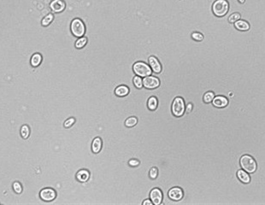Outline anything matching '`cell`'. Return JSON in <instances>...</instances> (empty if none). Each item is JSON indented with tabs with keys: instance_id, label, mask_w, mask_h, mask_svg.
<instances>
[{
	"instance_id": "obj_25",
	"label": "cell",
	"mask_w": 265,
	"mask_h": 205,
	"mask_svg": "<svg viewBox=\"0 0 265 205\" xmlns=\"http://www.w3.org/2000/svg\"><path fill=\"white\" fill-rule=\"evenodd\" d=\"M52 21H53V15L52 14H49L47 15L44 19L42 20V21H41V24H42L44 27H46V26H48L49 24L52 22Z\"/></svg>"
},
{
	"instance_id": "obj_5",
	"label": "cell",
	"mask_w": 265,
	"mask_h": 205,
	"mask_svg": "<svg viewBox=\"0 0 265 205\" xmlns=\"http://www.w3.org/2000/svg\"><path fill=\"white\" fill-rule=\"evenodd\" d=\"M185 102L182 98L177 97L172 103V113L176 117L182 116L185 113Z\"/></svg>"
},
{
	"instance_id": "obj_8",
	"label": "cell",
	"mask_w": 265,
	"mask_h": 205,
	"mask_svg": "<svg viewBox=\"0 0 265 205\" xmlns=\"http://www.w3.org/2000/svg\"><path fill=\"white\" fill-rule=\"evenodd\" d=\"M150 200L152 201V203L155 205H159L162 203L163 201V193L162 191L158 188H154L151 191L150 193Z\"/></svg>"
},
{
	"instance_id": "obj_21",
	"label": "cell",
	"mask_w": 265,
	"mask_h": 205,
	"mask_svg": "<svg viewBox=\"0 0 265 205\" xmlns=\"http://www.w3.org/2000/svg\"><path fill=\"white\" fill-rule=\"evenodd\" d=\"M137 122H138L137 118L134 117V116H132V117H129V118H128V119L126 120L125 125H126V127H134L135 125L137 124Z\"/></svg>"
},
{
	"instance_id": "obj_16",
	"label": "cell",
	"mask_w": 265,
	"mask_h": 205,
	"mask_svg": "<svg viewBox=\"0 0 265 205\" xmlns=\"http://www.w3.org/2000/svg\"><path fill=\"white\" fill-rule=\"evenodd\" d=\"M89 177H90V174L86 170H81L76 174V179L80 182H86L89 180Z\"/></svg>"
},
{
	"instance_id": "obj_32",
	"label": "cell",
	"mask_w": 265,
	"mask_h": 205,
	"mask_svg": "<svg viewBox=\"0 0 265 205\" xmlns=\"http://www.w3.org/2000/svg\"><path fill=\"white\" fill-rule=\"evenodd\" d=\"M192 110H193V104H188L187 106H186V109L185 110V111H186V113H190V112L192 111Z\"/></svg>"
},
{
	"instance_id": "obj_27",
	"label": "cell",
	"mask_w": 265,
	"mask_h": 205,
	"mask_svg": "<svg viewBox=\"0 0 265 205\" xmlns=\"http://www.w3.org/2000/svg\"><path fill=\"white\" fill-rule=\"evenodd\" d=\"M192 38L196 41H202L204 39V35L199 32H194L192 34Z\"/></svg>"
},
{
	"instance_id": "obj_18",
	"label": "cell",
	"mask_w": 265,
	"mask_h": 205,
	"mask_svg": "<svg viewBox=\"0 0 265 205\" xmlns=\"http://www.w3.org/2000/svg\"><path fill=\"white\" fill-rule=\"evenodd\" d=\"M41 62H42V57L40 54L36 53V54L33 55V57L31 58V65L33 67H38L39 65L41 63Z\"/></svg>"
},
{
	"instance_id": "obj_23",
	"label": "cell",
	"mask_w": 265,
	"mask_h": 205,
	"mask_svg": "<svg viewBox=\"0 0 265 205\" xmlns=\"http://www.w3.org/2000/svg\"><path fill=\"white\" fill-rule=\"evenodd\" d=\"M133 85L138 89H141L143 87V80L141 79V77L138 76V75L134 77L133 78Z\"/></svg>"
},
{
	"instance_id": "obj_13",
	"label": "cell",
	"mask_w": 265,
	"mask_h": 205,
	"mask_svg": "<svg viewBox=\"0 0 265 205\" xmlns=\"http://www.w3.org/2000/svg\"><path fill=\"white\" fill-rule=\"evenodd\" d=\"M234 27H235L236 29H238V30L245 32V31H248V30L250 29V24L248 23L246 21L240 19L234 22Z\"/></svg>"
},
{
	"instance_id": "obj_19",
	"label": "cell",
	"mask_w": 265,
	"mask_h": 205,
	"mask_svg": "<svg viewBox=\"0 0 265 205\" xmlns=\"http://www.w3.org/2000/svg\"><path fill=\"white\" fill-rule=\"evenodd\" d=\"M157 105H158V101L156 99V98H155V97H151L148 99L147 106H148V109L149 110H155L157 108Z\"/></svg>"
},
{
	"instance_id": "obj_10",
	"label": "cell",
	"mask_w": 265,
	"mask_h": 205,
	"mask_svg": "<svg viewBox=\"0 0 265 205\" xmlns=\"http://www.w3.org/2000/svg\"><path fill=\"white\" fill-rule=\"evenodd\" d=\"M148 62L150 64V67L152 68V70L156 74H159L162 71V65L161 63L159 62V61L157 60V58L155 57H150L148 58Z\"/></svg>"
},
{
	"instance_id": "obj_15",
	"label": "cell",
	"mask_w": 265,
	"mask_h": 205,
	"mask_svg": "<svg viewBox=\"0 0 265 205\" xmlns=\"http://www.w3.org/2000/svg\"><path fill=\"white\" fill-rule=\"evenodd\" d=\"M102 145H103V143H102V139L100 138H96L93 139L92 141V150L93 153H99L101 150L102 149Z\"/></svg>"
},
{
	"instance_id": "obj_9",
	"label": "cell",
	"mask_w": 265,
	"mask_h": 205,
	"mask_svg": "<svg viewBox=\"0 0 265 205\" xmlns=\"http://www.w3.org/2000/svg\"><path fill=\"white\" fill-rule=\"evenodd\" d=\"M168 195H169V197L171 198L172 200L179 201L183 198L184 193H183L182 189L180 187H173L169 190Z\"/></svg>"
},
{
	"instance_id": "obj_17",
	"label": "cell",
	"mask_w": 265,
	"mask_h": 205,
	"mask_svg": "<svg viewBox=\"0 0 265 205\" xmlns=\"http://www.w3.org/2000/svg\"><path fill=\"white\" fill-rule=\"evenodd\" d=\"M115 93L118 97H125L129 93V88L127 86H119L115 90Z\"/></svg>"
},
{
	"instance_id": "obj_22",
	"label": "cell",
	"mask_w": 265,
	"mask_h": 205,
	"mask_svg": "<svg viewBox=\"0 0 265 205\" xmlns=\"http://www.w3.org/2000/svg\"><path fill=\"white\" fill-rule=\"evenodd\" d=\"M21 134H22V137L23 138H29V134H30V129H29V126L23 125V126L21 127Z\"/></svg>"
},
{
	"instance_id": "obj_7",
	"label": "cell",
	"mask_w": 265,
	"mask_h": 205,
	"mask_svg": "<svg viewBox=\"0 0 265 205\" xmlns=\"http://www.w3.org/2000/svg\"><path fill=\"white\" fill-rule=\"evenodd\" d=\"M39 196H40V198L42 199L43 201H45V202H51V201L54 200L56 198V191H54L52 188H45L43 189L40 191L39 193Z\"/></svg>"
},
{
	"instance_id": "obj_14",
	"label": "cell",
	"mask_w": 265,
	"mask_h": 205,
	"mask_svg": "<svg viewBox=\"0 0 265 205\" xmlns=\"http://www.w3.org/2000/svg\"><path fill=\"white\" fill-rule=\"evenodd\" d=\"M237 176L240 181L245 183V184H248L251 182V177L248 174V173L245 170H239L237 172Z\"/></svg>"
},
{
	"instance_id": "obj_12",
	"label": "cell",
	"mask_w": 265,
	"mask_h": 205,
	"mask_svg": "<svg viewBox=\"0 0 265 205\" xmlns=\"http://www.w3.org/2000/svg\"><path fill=\"white\" fill-rule=\"evenodd\" d=\"M212 104L216 108H225L228 104V100L224 96H216L212 100Z\"/></svg>"
},
{
	"instance_id": "obj_29",
	"label": "cell",
	"mask_w": 265,
	"mask_h": 205,
	"mask_svg": "<svg viewBox=\"0 0 265 205\" xmlns=\"http://www.w3.org/2000/svg\"><path fill=\"white\" fill-rule=\"evenodd\" d=\"M150 177L152 178V180H155L156 177H157V174H158V171H157V168L156 167H152L151 170H150Z\"/></svg>"
},
{
	"instance_id": "obj_3",
	"label": "cell",
	"mask_w": 265,
	"mask_h": 205,
	"mask_svg": "<svg viewBox=\"0 0 265 205\" xmlns=\"http://www.w3.org/2000/svg\"><path fill=\"white\" fill-rule=\"evenodd\" d=\"M132 70L134 74L139 77H146L152 75V70L151 67L144 62H135L132 66Z\"/></svg>"
},
{
	"instance_id": "obj_31",
	"label": "cell",
	"mask_w": 265,
	"mask_h": 205,
	"mask_svg": "<svg viewBox=\"0 0 265 205\" xmlns=\"http://www.w3.org/2000/svg\"><path fill=\"white\" fill-rule=\"evenodd\" d=\"M128 164L131 166V167H137L139 165V162L136 160V159H131L129 162H128Z\"/></svg>"
},
{
	"instance_id": "obj_24",
	"label": "cell",
	"mask_w": 265,
	"mask_h": 205,
	"mask_svg": "<svg viewBox=\"0 0 265 205\" xmlns=\"http://www.w3.org/2000/svg\"><path fill=\"white\" fill-rule=\"evenodd\" d=\"M214 98H215V94H214L213 91H208V92H206L204 95V103H207V104L211 103L212 100L214 99Z\"/></svg>"
},
{
	"instance_id": "obj_33",
	"label": "cell",
	"mask_w": 265,
	"mask_h": 205,
	"mask_svg": "<svg viewBox=\"0 0 265 205\" xmlns=\"http://www.w3.org/2000/svg\"><path fill=\"white\" fill-rule=\"evenodd\" d=\"M152 201L151 200H149V199H147V200H146V201H144V202H143V204L144 205H152Z\"/></svg>"
},
{
	"instance_id": "obj_20",
	"label": "cell",
	"mask_w": 265,
	"mask_h": 205,
	"mask_svg": "<svg viewBox=\"0 0 265 205\" xmlns=\"http://www.w3.org/2000/svg\"><path fill=\"white\" fill-rule=\"evenodd\" d=\"M86 44H87V38L86 37H81V38H78L75 42V47L78 49H81V48L84 47Z\"/></svg>"
},
{
	"instance_id": "obj_6",
	"label": "cell",
	"mask_w": 265,
	"mask_h": 205,
	"mask_svg": "<svg viewBox=\"0 0 265 205\" xmlns=\"http://www.w3.org/2000/svg\"><path fill=\"white\" fill-rule=\"evenodd\" d=\"M160 86V81L157 77L148 75V76L144 77L143 80V86L146 89H156L158 86Z\"/></svg>"
},
{
	"instance_id": "obj_1",
	"label": "cell",
	"mask_w": 265,
	"mask_h": 205,
	"mask_svg": "<svg viewBox=\"0 0 265 205\" xmlns=\"http://www.w3.org/2000/svg\"><path fill=\"white\" fill-rule=\"evenodd\" d=\"M229 10V3L227 0H216L212 5V12L216 16L223 17Z\"/></svg>"
},
{
	"instance_id": "obj_2",
	"label": "cell",
	"mask_w": 265,
	"mask_h": 205,
	"mask_svg": "<svg viewBox=\"0 0 265 205\" xmlns=\"http://www.w3.org/2000/svg\"><path fill=\"white\" fill-rule=\"evenodd\" d=\"M240 163L241 167L247 173H254L257 170V162L254 160V158L249 156V155H244L240 160Z\"/></svg>"
},
{
	"instance_id": "obj_34",
	"label": "cell",
	"mask_w": 265,
	"mask_h": 205,
	"mask_svg": "<svg viewBox=\"0 0 265 205\" xmlns=\"http://www.w3.org/2000/svg\"><path fill=\"white\" fill-rule=\"evenodd\" d=\"M238 1H239V2H240V4H244V3L246 2V0H238Z\"/></svg>"
},
{
	"instance_id": "obj_11",
	"label": "cell",
	"mask_w": 265,
	"mask_h": 205,
	"mask_svg": "<svg viewBox=\"0 0 265 205\" xmlns=\"http://www.w3.org/2000/svg\"><path fill=\"white\" fill-rule=\"evenodd\" d=\"M50 7H51V9H52L53 12L60 13L65 9L66 5L62 0H53L51 3V5H50Z\"/></svg>"
},
{
	"instance_id": "obj_28",
	"label": "cell",
	"mask_w": 265,
	"mask_h": 205,
	"mask_svg": "<svg viewBox=\"0 0 265 205\" xmlns=\"http://www.w3.org/2000/svg\"><path fill=\"white\" fill-rule=\"evenodd\" d=\"M13 189H14V191H15L16 193H18V194L22 193V186H21V184H20L19 182H15L14 184H13Z\"/></svg>"
},
{
	"instance_id": "obj_26",
	"label": "cell",
	"mask_w": 265,
	"mask_h": 205,
	"mask_svg": "<svg viewBox=\"0 0 265 205\" xmlns=\"http://www.w3.org/2000/svg\"><path fill=\"white\" fill-rule=\"evenodd\" d=\"M240 19V13H233L228 17V21L230 23H234L238 20Z\"/></svg>"
},
{
	"instance_id": "obj_4",
	"label": "cell",
	"mask_w": 265,
	"mask_h": 205,
	"mask_svg": "<svg viewBox=\"0 0 265 205\" xmlns=\"http://www.w3.org/2000/svg\"><path fill=\"white\" fill-rule=\"evenodd\" d=\"M71 32L75 37H83L86 33V27L84 22L81 19H74L71 22Z\"/></svg>"
},
{
	"instance_id": "obj_30",
	"label": "cell",
	"mask_w": 265,
	"mask_h": 205,
	"mask_svg": "<svg viewBox=\"0 0 265 205\" xmlns=\"http://www.w3.org/2000/svg\"><path fill=\"white\" fill-rule=\"evenodd\" d=\"M75 122V120L74 119V118H69V119H68L66 121L64 122V127H65L66 128H69V127H72Z\"/></svg>"
}]
</instances>
